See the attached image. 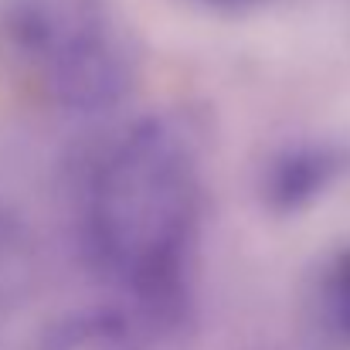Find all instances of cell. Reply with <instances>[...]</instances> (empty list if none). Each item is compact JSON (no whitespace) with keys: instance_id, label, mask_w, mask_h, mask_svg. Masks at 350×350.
<instances>
[{"instance_id":"obj_2","label":"cell","mask_w":350,"mask_h":350,"mask_svg":"<svg viewBox=\"0 0 350 350\" xmlns=\"http://www.w3.org/2000/svg\"><path fill=\"white\" fill-rule=\"evenodd\" d=\"M7 24L24 65L65 113H109L139 82V44L113 0H10Z\"/></svg>"},{"instance_id":"obj_4","label":"cell","mask_w":350,"mask_h":350,"mask_svg":"<svg viewBox=\"0 0 350 350\" xmlns=\"http://www.w3.org/2000/svg\"><path fill=\"white\" fill-rule=\"evenodd\" d=\"M38 350H150V340L129 310L89 306L58 320Z\"/></svg>"},{"instance_id":"obj_1","label":"cell","mask_w":350,"mask_h":350,"mask_svg":"<svg viewBox=\"0 0 350 350\" xmlns=\"http://www.w3.org/2000/svg\"><path fill=\"white\" fill-rule=\"evenodd\" d=\"M201 211L187 139L163 119H139L106 146L85 198V238L109 279L146 306L177 296Z\"/></svg>"},{"instance_id":"obj_3","label":"cell","mask_w":350,"mask_h":350,"mask_svg":"<svg viewBox=\"0 0 350 350\" xmlns=\"http://www.w3.org/2000/svg\"><path fill=\"white\" fill-rule=\"evenodd\" d=\"M340 150L327 143H299L279 153L262 180V198L275 211H303L340 177Z\"/></svg>"},{"instance_id":"obj_6","label":"cell","mask_w":350,"mask_h":350,"mask_svg":"<svg viewBox=\"0 0 350 350\" xmlns=\"http://www.w3.org/2000/svg\"><path fill=\"white\" fill-rule=\"evenodd\" d=\"M204 7H215V10H225V14H245V10H255L262 7L265 0H201Z\"/></svg>"},{"instance_id":"obj_5","label":"cell","mask_w":350,"mask_h":350,"mask_svg":"<svg viewBox=\"0 0 350 350\" xmlns=\"http://www.w3.org/2000/svg\"><path fill=\"white\" fill-rule=\"evenodd\" d=\"M320 310L334 337L350 347V245H344L320 279Z\"/></svg>"}]
</instances>
